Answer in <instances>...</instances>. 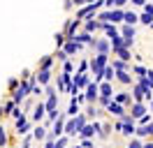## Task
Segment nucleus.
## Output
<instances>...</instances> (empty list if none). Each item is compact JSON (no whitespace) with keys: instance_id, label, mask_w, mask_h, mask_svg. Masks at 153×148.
I'll list each match as a JSON object with an SVG mask.
<instances>
[{"instance_id":"nucleus-1","label":"nucleus","mask_w":153,"mask_h":148,"mask_svg":"<svg viewBox=\"0 0 153 148\" xmlns=\"http://www.w3.org/2000/svg\"><path fill=\"white\" fill-rule=\"evenodd\" d=\"M49 100H47V104H44V111H47L49 113V118L53 120L56 118V111H58V97H56V92L51 90V88H49Z\"/></svg>"},{"instance_id":"nucleus-2","label":"nucleus","mask_w":153,"mask_h":148,"mask_svg":"<svg viewBox=\"0 0 153 148\" xmlns=\"http://www.w3.org/2000/svg\"><path fill=\"white\" fill-rule=\"evenodd\" d=\"M100 21H107V23H116V21H121V18H123V12H121V9H111V12H102V14H100Z\"/></svg>"},{"instance_id":"nucleus-3","label":"nucleus","mask_w":153,"mask_h":148,"mask_svg":"<svg viewBox=\"0 0 153 148\" xmlns=\"http://www.w3.org/2000/svg\"><path fill=\"white\" fill-rule=\"evenodd\" d=\"M28 92H30V83L26 81V83H21V88H16V92H14V100H12V102H14V104H21V102L26 100V95H28Z\"/></svg>"},{"instance_id":"nucleus-4","label":"nucleus","mask_w":153,"mask_h":148,"mask_svg":"<svg viewBox=\"0 0 153 148\" xmlns=\"http://www.w3.org/2000/svg\"><path fill=\"white\" fill-rule=\"evenodd\" d=\"M53 137H63V116H60V118H53V130H51L49 139H53Z\"/></svg>"},{"instance_id":"nucleus-5","label":"nucleus","mask_w":153,"mask_h":148,"mask_svg":"<svg viewBox=\"0 0 153 148\" xmlns=\"http://www.w3.org/2000/svg\"><path fill=\"white\" fill-rule=\"evenodd\" d=\"M91 46L97 49L100 53H109V42H105V39H91Z\"/></svg>"},{"instance_id":"nucleus-6","label":"nucleus","mask_w":153,"mask_h":148,"mask_svg":"<svg viewBox=\"0 0 153 148\" xmlns=\"http://www.w3.org/2000/svg\"><path fill=\"white\" fill-rule=\"evenodd\" d=\"M60 49H63L67 56H72V53H76V51L81 49V44H79V42H74V39H70V42H67V44H63Z\"/></svg>"},{"instance_id":"nucleus-7","label":"nucleus","mask_w":153,"mask_h":148,"mask_svg":"<svg viewBox=\"0 0 153 148\" xmlns=\"http://www.w3.org/2000/svg\"><path fill=\"white\" fill-rule=\"evenodd\" d=\"M95 97H97V83H88L86 86V100L95 102Z\"/></svg>"},{"instance_id":"nucleus-8","label":"nucleus","mask_w":153,"mask_h":148,"mask_svg":"<svg viewBox=\"0 0 153 148\" xmlns=\"http://www.w3.org/2000/svg\"><path fill=\"white\" fill-rule=\"evenodd\" d=\"M97 130H100V125H97V123H95V125H84V127L79 130V132H81V134H84V137L88 139V137H93V134H95Z\"/></svg>"},{"instance_id":"nucleus-9","label":"nucleus","mask_w":153,"mask_h":148,"mask_svg":"<svg viewBox=\"0 0 153 148\" xmlns=\"http://www.w3.org/2000/svg\"><path fill=\"white\" fill-rule=\"evenodd\" d=\"M107 111L114 113V116H123V107H121L118 102H109V104H107Z\"/></svg>"},{"instance_id":"nucleus-10","label":"nucleus","mask_w":153,"mask_h":148,"mask_svg":"<svg viewBox=\"0 0 153 148\" xmlns=\"http://www.w3.org/2000/svg\"><path fill=\"white\" fill-rule=\"evenodd\" d=\"M97 92H100V97H111L114 92H111V86H109V81L102 83V86H97Z\"/></svg>"},{"instance_id":"nucleus-11","label":"nucleus","mask_w":153,"mask_h":148,"mask_svg":"<svg viewBox=\"0 0 153 148\" xmlns=\"http://www.w3.org/2000/svg\"><path fill=\"white\" fill-rule=\"evenodd\" d=\"M16 132H19V134H26V132H28V120L23 118V116L16 118Z\"/></svg>"},{"instance_id":"nucleus-12","label":"nucleus","mask_w":153,"mask_h":148,"mask_svg":"<svg viewBox=\"0 0 153 148\" xmlns=\"http://www.w3.org/2000/svg\"><path fill=\"white\" fill-rule=\"evenodd\" d=\"M123 21L128 23V26H134V23L139 21V16H137L134 12H123Z\"/></svg>"},{"instance_id":"nucleus-13","label":"nucleus","mask_w":153,"mask_h":148,"mask_svg":"<svg viewBox=\"0 0 153 148\" xmlns=\"http://www.w3.org/2000/svg\"><path fill=\"white\" fill-rule=\"evenodd\" d=\"M116 79H118L121 83H132V76L125 72V70H118V72H116Z\"/></svg>"},{"instance_id":"nucleus-14","label":"nucleus","mask_w":153,"mask_h":148,"mask_svg":"<svg viewBox=\"0 0 153 148\" xmlns=\"http://www.w3.org/2000/svg\"><path fill=\"white\" fill-rule=\"evenodd\" d=\"M74 86H76V88H86V86H88V76H86V74H76Z\"/></svg>"},{"instance_id":"nucleus-15","label":"nucleus","mask_w":153,"mask_h":148,"mask_svg":"<svg viewBox=\"0 0 153 148\" xmlns=\"http://www.w3.org/2000/svg\"><path fill=\"white\" fill-rule=\"evenodd\" d=\"M91 33H81V35H74V42H79V44H91Z\"/></svg>"},{"instance_id":"nucleus-16","label":"nucleus","mask_w":153,"mask_h":148,"mask_svg":"<svg viewBox=\"0 0 153 148\" xmlns=\"http://www.w3.org/2000/svg\"><path fill=\"white\" fill-rule=\"evenodd\" d=\"M37 79H39V86H42V83H49V79H51V72H49V70H39Z\"/></svg>"},{"instance_id":"nucleus-17","label":"nucleus","mask_w":153,"mask_h":148,"mask_svg":"<svg viewBox=\"0 0 153 148\" xmlns=\"http://www.w3.org/2000/svg\"><path fill=\"white\" fill-rule=\"evenodd\" d=\"M123 39H132L134 42V26H125L123 28Z\"/></svg>"},{"instance_id":"nucleus-18","label":"nucleus","mask_w":153,"mask_h":148,"mask_svg":"<svg viewBox=\"0 0 153 148\" xmlns=\"http://www.w3.org/2000/svg\"><path fill=\"white\" fill-rule=\"evenodd\" d=\"M72 123H74V132H79V130L84 127V125H86V118H84V116H79V113H76V118L72 120Z\"/></svg>"},{"instance_id":"nucleus-19","label":"nucleus","mask_w":153,"mask_h":148,"mask_svg":"<svg viewBox=\"0 0 153 148\" xmlns=\"http://www.w3.org/2000/svg\"><path fill=\"white\" fill-rule=\"evenodd\" d=\"M144 113H146V109H144L142 104L137 102V104L132 107V118H139V116H144Z\"/></svg>"},{"instance_id":"nucleus-20","label":"nucleus","mask_w":153,"mask_h":148,"mask_svg":"<svg viewBox=\"0 0 153 148\" xmlns=\"http://www.w3.org/2000/svg\"><path fill=\"white\" fill-rule=\"evenodd\" d=\"M102 79H107V81H111L114 79V67H102Z\"/></svg>"},{"instance_id":"nucleus-21","label":"nucleus","mask_w":153,"mask_h":148,"mask_svg":"<svg viewBox=\"0 0 153 148\" xmlns=\"http://www.w3.org/2000/svg\"><path fill=\"white\" fill-rule=\"evenodd\" d=\"M70 116H76L79 113V102H76V97H72V102H70V111H67Z\"/></svg>"},{"instance_id":"nucleus-22","label":"nucleus","mask_w":153,"mask_h":148,"mask_svg":"<svg viewBox=\"0 0 153 148\" xmlns=\"http://www.w3.org/2000/svg\"><path fill=\"white\" fill-rule=\"evenodd\" d=\"M100 23H102V28L107 30V35H109V37H111V35H118V33H116V28L111 26V23H107V21H100Z\"/></svg>"},{"instance_id":"nucleus-23","label":"nucleus","mask_w":153,"mask_h":148,"mask_svg":"<svg viewBox=\"0 0 153 148\" xmlns=\"http://www.w3.org/2000/svg\"><path fill=\"white\" fill-rule=\"evenodd\" d=\"M109 39H111V46H114V51H116V49H121V46H123V39H121L118 35H111Z\"/></svg>"},{"instance_id":"nucleus-24","label":"nucleus","mask_w":153,"mask_h":148,"mask_svg":"<svg viewBox=\"0 0 153 148\" xmlns=\"http://www.w3.org/2000/svg\"><path fill=\"white\" fill-rule=\"evenodd\" d=\"M97 28H102V23H97V21H86V33H93Z\"/></svg>"},{"instance_id":"nucleus-25","label":"nucleus","mask_w":153,"mask_h":148,"mask_svg":"<svg viewBox=\"0 0 153 148\" xmlns=\"http://www.w3.org/2000/svg\"><path fill=\"white\" fill-rule=\"evenodd\" d=\"M116 53L121 56V60H130V58H132V56H130V51H128V49H123V46H121V49H116Z\"/></svg>"},{"instance_id":"nucleus-26","label":"nucleus","mask_w":153,"mask_h":148,"mask_svg":"<svg viewBox=\"0 0 153 148\" xmlns=\"http://www.w3.org/2000/svg\"><path fill=\"white\" fill-rule=\"evenodd\" d=\"M125 2H128V0H105L107 7H114V5H116V7H123Z\"/></svg>"},{"instance_id":"nucleus-27","label":"nucleus","mask_w":153,"mask_h":148,"mask_svg":"<svg viewBox=\"0 0 153 148\" xmlns=\"http://www.w3.org/2000/svg\"><path fill=\"white\" fill-rule=\"evenodd\" d=\"M42 116H44V104L35 107V116H33V118H35V120H42Z\"/></svg>"},{"instance_id":"nucleus-28","label":"nucleus","mask_w":153,"mask_h":148,"mask_svg":"<svg viewBox=\"0 0 153 148\" xmlns=\"http://www.w3.org/2000/svg\"><path fill=\"white\" fill-rule=\"evenodd\" d=\"M116 102H118V104H125V102H130V95H128V92H121V95H116Z\"/></svg>"},{"instance_id":"nucleus-29","label":"nucleus","mask_w":153,"mask_h":148,"mask_svg":"<svg viewBox=\"0 0 153 148\" xmlns=\"http://www.w3.org/2000/svg\"><path fill=\"white\" fill-rule=\"evenodd\" d=\"M44 137H47V132H44V127H35V139H37V141H42Z\"/></svg>"},{"instance_id":"nucleus-30","label":"nucleus","mask_w":153,"mask_h":148,"mask_svg":"<svg viewBox=\"0 0 153 148\" xmlns=\"http://www.w3.org/2000/svg\"><path fill=\"white\" fill-rule=\"evenodd\" d=\"M142 97H144V88H142V86H134V100L139 102Z\"/></svg>"},{"instance_id":"nucleus-31","label":"nucleus","mask_w":153,"mask_h":148,"mask_svg":"<svg viewBox=\"0 0 153 148\" xmlns=\"http://www.w3.org/2000/svg\"><path fill=\"white\" fill-rule=\"evenodd\" d=\"M51 63H53V58H51V56L42 58V70H49V67H51Z\"/></svg>"},{"instance_id":"nucleus-32","label":"nucleus","mask_w":153,"mask_h":148,"mask_svg":"<svg viewBox=\"0 0 153 148\" xmlns=\"http://www.w3.org/2000/svg\"><path fill=\"white\" fill-rule=\"evenodd\" d=\"M56 44H58V49L65 44V33H58V35H56Z\"/></svg>"},{"instance_id":"nucleus-33","label":"nucleus","mask_w":153,"mask_h":148,"mask_svg":"<svg viewBox=\"0 0 153 148\" xmlns=\"http://www.w3.org/2000/svg\"><path fill=\"white\" fill-rule=\"evenodd\" d=\"M139 21H142V23H151V21H153V14L144 12V16H139Z\"/></svg>"},{"instance_id":"nucleus-34","label":"nucleus","mask_w":153,"mask_h":148,"mask_svg":"<svg viewBox=\"0 0 153 148\" xmlns=\"http://www.w3.org/2000/svg\"><path fill=\"white\" fill-rule=\"evenodd\" d=\"M65 144H67L65 137H58V141H53V146H56V148H65Z\"/></svg>"},{"instance_id":"nucleus-35","label":"nucleus","mask_w":153,"mask_h":148,"mask_svg":"<svg viewBox=\"0 0 153 148\" xmlns=\"http://www.w3.org/2000/svg\"><path fill=\"white\" fill-rule=\"evenodd\" d=\"M134 74H137V76L142 79V76H146V70H144L142 65H137V67H134Z\"/></svg>"},{"instance_id":"nucleus-36","label":"nucleus","mask_w":153,"mask_h":148,"mask_svg":"<svg viewBox=\"0 0 153 148\" xmlns=\"http://www.w3.org/2000/svg\"><path fill=\"white\" fill-rule=\"evenodd\" d=\"M128 148H144V144L139 141V139H132V141H130V146H128Z\"/></svg>"},{"instance_id":"nucleus-37","label":"nucleus","mask_w":153,"mask_h":148,"mask_svg":"<svg viewBox=\"0 0 153 148\" xmlns=\"http://www.w3.org/2000/svg\"><path fill=\"white\" fill-rule=\"evenodd\" d=\"M114 70L118 72V70H125V60H116L114 63Z\"/></svg>"},{"instance_id":"nucleus-38","label":"nucleus","mask_w":153,"mask_h":148,"mask_svg":"<svg viewBox=\"0 0 153 148\" xmlns=\"http://www.w3.org/2000/svg\"><path fill=\"white\" fill-rule=\"evenodd\" d=\"M7 144V134H5V130L0 127V146H5Z\"/></svg>"},{"instance_id":"nucleus-39","label":"nucleus","mask_w":153,"mask_h":148,"mask_svg":"<svg viewBox=\"0 0 153 148\" xmlns=\"http://www.w3.org/2000/svg\"><path fill=\"white\" fill-rule=\"evenodd\" d=\"M56 58H58V60H67V53H65V51H63V49H58Z\"/></svg>"},{"instance_id":"nucleus-40","label":"nucleus","mask_w":153,"mask_h":148,"mask_svg":"<svg viewBox=\"0 0 153 148\" xmlns=\"http://www.w3.org/2000/svg\"><path fill=\"white\" fill-rule=\"evenodd\" d=\"M14 107H16V104H14V102H7V104H5V113H10V111L14 109Z\"/></svg>"},{"instance_id":"nucleus-41","label":"nucleus","mask_w":153,"mask_h":148,"mask_svg":"<svg viewBox=\"0 0 153 148\" xmlns=\"http://www.w3.org/2000/svg\"><path fill=\"white\" fill-rule=\"evenodd\" d=\"M146 81H149V86L153 88V72H146Z\"/></svg>"},{"instance_id":"nucleus-42","label":"nucleus","mask_w":153,"mask_h":148,"mask_svg":"<svg viewBox=\"0 0 153 148\" xmlns=\"http://www.w3.org/2000/svg\"><path fill=\"white\" fill-rule=\"evenodd\" d=\"M132 5H139V7H144V5H146V0H132Z\"/></svg>"},{"instance_id":"nucleus-43","label":"nucleus","mask_w":153,"mask_h":148,"mask_svg":"<svg viewBox=\"0 0 153 148\" xmlns=\"http://www.w3.org/2000/svg\"><path fill=\"white\" fill-rule=\"evenodd\" d=\"M146 130H149V134L153 137V123H146Z\"/></svg>"},{"instance_id":"nucleus-44","label":"nucleus","mask_w":153,"mask_h":148,"mask_svg":"<svg viewBox=\"0 0 153 148\" xmlns=\"http://www.w3.org/2000/svg\"><path fill=\"white\" fill-rule=\"evenodd\" d=\"M144 9H146L149 14H153V5H144Z\"/></svg>"},{"instance_id":"nucleus-45","label":"nucleus","mask_w":153,"mask_h":148,"mask_svg":"<svg viewBox=\"0 0 153 148\" xmlns=\"http://www.w3.org/2000/svg\"><path fill=\"white\" fill-rule=\"evenodd\" d=\"M76 5H86V2H93V0H74Z\"/></svg>"},{"instance_id":"nucleus-46","label":"nucleus","mask_w":153,"mask_h":148,"mask_svg":"<svg viewBox=\"0 0 153 148\" xmlns=\"http://www.w3.org/2000/svg\"><path fill=\"white\" fill-rule=\"evenodd\" d=\"M21 148H30V139H26V141H23V146Z\"/></svg>"},{"instance_id":"nucleus-47","label":"nucleus","mask_w":153,"mask_h":148,"mask_svg":"<svg viewBox=\"0 0 153 148\" xmlns=\"http://www.w3.org/2000/svg\"><path fill=\"white\" fill-rule=\"evenodd\" d=\"M44 148H56V146H53V141L49 139V141H47V146H44Z\"/></svg>"},{"instance_id":"nucleus-48","label":"nucleus","mask_w":153,"mask_h":148,"mask_svg":"<svg viewBox=\"0 0 153 148\" xmlns=\"http://www.w3.org/2000/svg\"><path fill=\"white\" fill-rule=\"evenodd\" d=\"M144 148H153V141H149V144H144Z\"/></svg>"},{"instance_id":"nucleus-49","label":"nucleus","mask_w":153,"mask_h":148,"mask_svg":"<svg viewBox=\"0 0 153 148\" xmlns=\"http://www.w3.org/2000/svg\"><path fill=\"white\" fill-rule=\"evenodd\" d=\"M151 109H153V102H151Z\"/></svg>"}]
</instances>
